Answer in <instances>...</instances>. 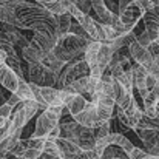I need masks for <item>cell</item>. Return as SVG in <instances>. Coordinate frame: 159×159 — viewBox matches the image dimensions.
I'll list each match as a JSON object with an SVG mask.
<instances>
[{
	"label": "cell",
	"mask_w": 159,
	"mask_h": 159,
	"mask_svg": "<svg viewBox=\"0 0 159 159\" xmlns=\"http://www.w3.org/2000/svg\"><path fill=\"white\" fill-rule=\"evenodd\" d=\"M91 6H93V9H94V12H96L99 22L104 23V25L113 26L114 20L119 17L117 12H113V11L107 6L105 0H91Z\"/></svg>",
	"instance_id": "8fae6325"
},
{
	"label": "cell",
	"mask_w": 159,
	"mask_h": 159,
	"mask_svg": "<svg viewBox=\"0 0 159 159\" xmlns=\"http://www.w3.org/2000/svg\"><path fill=\"white\" fill-rule=\"evenodd\" d=\"M6 59H8V54L5 53L3 50H0V68L6 63Z\"/></svg>",
	"instance_id": "74e56055"
},
{
	"label": "cell",
	"mask_w": 159,
	"mask_h": 159,
	"mask_svg": "<svg viewBox=\"0 0 159 159\" xmlns=\"http://www.w3.org/2000/svg\"><path fill=\"white\" fill-rule=\"evenodd\" d=\"M117 5H119V8H117V14L122 16L130 6H133V2H131V0H119Z\"/></svg>",
	"instance_id": "836d02e7"
},
{
	"label": "cell",
	"mask_w": 159,
	"mask_h": 159,
	"mask_svg": "<svg viewBox=\"0 0 159 159\" xmlns=\"http://www.w3.org/2000/svg\"><path fill=\"white\" fill-rule=\"evenodd\" d=\"M63 108L65 107H53V108L43 110L37 116L36 125H34V131H33V134L30 138H34V139H48L50 133L53 131L56 127L60 125Z\"/></svg>",
	"instance_id": "5b68a950"
},
{
	"label": "cell",
	"mask_w": 159,
	"mask_h": 159,
	"mask_svg": "<svg viewBox=\"0 0 159 159\" xmlns=\"http://www.w3.org/2000/svg\"><path fill=\"white\" fill-rule=\"evenodd\" d=\"M0 2H5V0H0Z\"/></svg>",
	"instance_id": "ab89813d"
},
{
	"label": "cell",
	"mask_w": 159,
	"mask_h": 159,
	"mask_svg": "<svg viewBox=\"0 0 159 159\" xmlns=\"http://www.w3.org/2000/svg\"><path fill=\"white\" fill-rule=\"evenodd\" d=\"M56 144H57V147H59V150H60L62 159H74L84 152L77 144H74V142H71V141H68V139H65V138L56 139Z\"/></svg>",
	"instance_id": "2e32d148"
},
{
	"label": "cell",
	"mask_w": 159,
	"mask_h": 159,
	"mask_svg": "<svg viewBox=\"0 0 159 159\" xmlns=\"http://www.w3.org/2000/svg\"><path fill=\"white\" fill-rule=\"evenodd\" d=\"M134 133L139 136V139L144 142L145 148H150V147H155L159 141V131L158 130H150V128H141L138 127L134 130Z\"/></svg>",
	"instance_id": "ffe728a7"
},
{
	"label": "cell",
	"mask_w": 159,
	"mask_h": 159,
	"mask_svg": "<svg viewBox=\"0 0 159 159\" xmlns=\"http://www.w3.org/2000/svg\"><path fill=\"white\" fill-rule=\"evenodd\" d=\"M152 42H153V37H152L150 33L145 31V30L138 36V43H139L141 47H144V48H148V47L152 45Z\"/></svg>",
	"instance_id": "4dcf8cb0"
},
{
	"label": "cell",
	"mask_w": 159,
	"mask_h": 159,
	"mask_svg": "<svg viewBox=\"0 0 159 159\" xmlns=\"http://www.w3.org/2000/svg\"><path fill=\"white\" fill-rule=\"evenodd\" d=\"M93 131H94L96 141L107 138L108 134H111V133H113V131H111V124H110V120H108V122H98V124H96V127L93 128Z\"/></svg>",
	"instance_id": "4316f807"
},
{
	"label": "cell",
	"mask_w": 159,
	"mask_h": 159,
	"mask_svg": "<svg viewBox=\"0 0 159 159\" xmlns=\"http://www.w3.org/2000/svg\"><path fill=\"white\" fill-rule=\"evenodd\" d=\"M43 153L51 155V156H56V158H62L60 150H59L56 141H48V139H47V142H45V148H43Z\"/></svg>",
	"instance_id": "f546056e"
},
{
	"label": "cell",
	"mask_w": 159,
	"mask_h": 159,
	"mask_svg": "<svg viewBox=\"0 0 159 159\" xmlns=\"http://www.w3.org/2000/svg\"><path fill=\"white\" fill-rule=\"evenodd\" d=\"M59 37L51 33L42 31V33H34L31 37V43L23 50V60L26 63H40L45 60V57L53 51L57 45Z\"/></svg>",
	"instance_id": "7a4b0ae2"
},
{
	"label": "cell",
	"mask_w": 159,
	"mask_h": 159,
	"mask_svg": "<svg viewBox=\"0 0 159 159\" xmlns=\"http://www.w3.org/2000/svg\"><path fill=\"white\" fill-rule=\"evenodd\" d=\"M101 158L102 159H130V156L120 147L110 145V147H107L105 150H104V153L101 155Z\"/></svg>",
	"instance_id": "d4e9b609"
},
{
	"label": "cell",
	"mask_w": 159,
	"mask_h": 159,
	"mask_svg": "<svg viewBox=\"0 0 159 159\" xmlns=\"http://www.w3.org/2000/svg\"><path fill=\"white\" fill-rule=\"evenodd\" d=\"M130 54H131V59H133L138 65H141L142 68H145V70H148V68L155 63V59H153V56L150 54V51H148L147 48L141 47L138 42H134V43L130 45Z\"/></svg>",
	"instance_id": "7c38bea8"
},
{
	"label": "cell",
	"mask_w": 159,
	"mask_h": 159,
	"mask_svg": "<svg viewBox=\"0 0 159 159\" xmlns=\"http://www.w3.org/2000/svg\"><path fill=\"white\" fill-rule=\"evenodd\" d=\"M6 104H8V105H11V107H12V108H16V107L19 105V104H22V101H20V99H19V98H17L16 94H11Z\"/></svg>",
	"instance_id": "d590c367"
},
{
	"label": "cell",
	"mask_w": 159,
	"mask_h": 159,
	"mask_svg": "<svg viewBox=\"0 0 159 159\" xmlns=\"http://www.w3.org/2000/svg\"><path fill=\"white\" fill-rule=\"evenodd\" d=\"M158 82L159 80L156 79V77H153V76L148 74V77H147V88H148V91H152V90L158 85Z\"/></svg>",
	"instance_id": "e575fe53"
},
{
	"label": "cell",
	"mask_w": 159,
	"mask_h": 159,
	"mask_svg": "<svg viewBox=\"0 0 159 159\" xmlns=\"http://www.w3.org/2000/svg\"><path fill=\"white\" fill-rule=\"evenodd\" d=\"M42 63H43V65H47V66H48L51 71H54L57 76H60V73H62V71H63V68L66 66V63H65L63 60H60V59H59L53 51L45 57V60H43Z\"/></svg>",
	"instance_id": "cb8c5ba5"
},
{
	"label": "cell",
	"mask_w": 159,
	"mask_h": 159,
	"mask_svg": "<svg viewBox=\"0 0 159 159\" xmlns=\"http://www.w3.org/2000/svg\"><path fill=\"white\" fill-rule=\"evenodd\" d=\"M152 3H153L155 6H158V8H159V0H152Z\"/></svg>",
	"instance_id": "f35d334b"
},
{
	"label": "cell",
	"mask_w": 159,
	"mask_h": 159,
	"mask_svg": "<svg viewBox=\"0 0 159 159\" xmlns=\"http://www.w3.org/2000/svg\"><path fill=\"white\" fill-rule=\"evenodd\" d=\"M22 102H34L36 101V96H34V91L30 85V82L23 77H20V82H19V88L17 91L14 93ZM37 102V101H36Z\"/></svg>",
	"instance_id": "44dd1931"
},
{
	"label": "cell",
	"mask_w": 159,
	"mask_h": 159,
	"mask_svg": "<svg viewBox=\"0 0 159 159\" xmlns=\"http://www.w3.org/2000/svg\"><path fill=\"white\" fill-rule=\"evenodd\" d=\"M88 76H91V68L88 66V63L85 60V56H82V57L66 63V66L63 68V71L59 76L57 88L59 90H65L68 85L77 82L79 79L88 77Z\"/></svg>",
	"instance_id": "8992f818"
},
{
	"label": "cell",
	"mask_w": 159,
	"mask_h": 159,
	"mask_svg": "<svg viewBox=\"0 0 159 159\" xmlns=\"http://www.w3.org/2000/svg\"><path fill=\"white\" fill-rule=\"evenodd\" d=\"M8 102V98H6V93L2 90V87H0V107L2 105H5Z\"/></svg>",
	"instance_id": "8d00e7d4"
},
{
	"label": "cell",
	"mask_w": 159,
	"mask_h": 159,
	"mask_svg": "<svg viewBox=\"0 0 159 159\" xmlns=\"http://www.w3.org/2000/svg\"><path fill=\"white\" fill-rule=\"evenodd\" d=\"M28 82L37 87H51L57 88L59 76L51 71L47 65L40 63H28Z\"/></svg>",
	"instance_id": "ba28073f"
},
{
	"label": "cell",
	"mask_w": 159,
	"mask_h": 159,
	"mask_svg": "<svg viewBox=\"0 0 159 159\" xmlns=\"http://www.w3.org/2000/svg\"><path fill=\"white\" fill-rule=\"evenodd\" d=\"M87 105H88V101L84 96H80V94H70L66 98V101H65V108L70 111V114L73 117H76L77 114H80L85 110Z\"/></svg>",
	"instance_id": "e0dca14e"
},
{
	"label": "cell",
	"mask_w": 159,
	"mask_h": 159,
	"mask_svg": "<svg viewBox=\"0 0 159 159\" xmlns=\"http://www.w3.org/2000/svg\"><path fill=\"white\" fill-rule=\"evenodd\" d=\"M74 120L77 122V124H80V125H84V127H88V128H94L96 127V124L99 122V117H98V105L94 104V102H88V105L85 107V110L80 113V114H77L76 117H74Z\"/></svg>",
	"instance_id": "5bb4252c"
},
{
	"label": "cell",
	"mask_w": 159,
	"mask_h": 159,
	"mask_svg": "<svg viewBox=\"0 0 159 159\" xmlns=\"http://www.w3.org/2000/svg\"><path fill=\"white\" fill-rule=\"evenodd\" d=\"M128 156H130V159H147L148 158V153L145 152V148L134 147V150H133Z\"/></svg>",
	"instance_id": "d6a6232c"
},
{
	"label": "cell",
	"mask_w": 159,
	"mask_h": 159,
	"mask_svg": "<svg viewBox=\"0 0 159 159\" xmlns=\"http://www.w3.org/2000/svg\"><path fill=\"white\" fill-rule=\"evenodd\" d=\"M138 127H141V128H150V130H158L159 131V119H152L147 114H144Z\"/></svg>",
	"instance_id": "f1b7e54d"
},
{
	"label": "cell",
	"mask_w": 159,
	"mask_h": 159,
	"mask_svg": "<svg viewBox=\"0 0 159 159\" xmlns=\"http://www.w3.org/2000/svg\"><path fill=\"white\" fill-rule=\"evenodd\" d=\"M144 25H145V31L150 33V36L153 37V40H156L159 36V8L155 6L153 9L144 12Z\"/></svg>",
	"instance_id": "9a60e30c"
},
{
	"label": "cell",
	"mask_w": 159,
	"mask_h": 159,
	"mask_svg": "<svg viewBox=\"0 0 159 159\" xmlns=\"http://www.w3.org/2000/svg\"><path fill=\"white\" fill-rule=\"evenodd\" d=\"M33 91H34V96H36V101L40 104V107L43 110L47 108H53V107H65V101L66 98L70 96L68 91L65 90H59V88H51V87H37L34 84H30Z\"/></svg>",
	"instance_id": "52a82bcc"
},
{
	"label": "cell",
	"mask_w": 159,
	"mask_h": 159,
	"mask_svg": "<svg viewBox=\"0 0 159 159\" xmlns=\"http://www.w3.org/2000/svg\"><path fill=\"white\" fill-rule=\"evenodd\" d=\"M0 22L2 23H8V25H12V26H17L19 30H25L23 23L19 20L17 14L8 8H5L3 5H0Z\"/></svg>",
	"instance_id": "7402d4cb"
},
{
	"label": "cell",
	"mask_w": 159,
	"mask_h": 159,
	"mask_svg": "<svg viewBox=\"0 0 159 159\" xmlns=\"http://www.w3.org/2000/svg\"><path fill=\"white\" fill-rule=\"evenodd\" d=\"M19 82H20V77L5 63L0 68V87L14 94L19 88Z\"/></svg>",
	"instance_id": "4fadbf2b"
},
{
	"label": "cell",
	"mask_w": 159,
	"mask_h": 159,
	"mask_svg": "<svg viewBox=\"0 0 159 159\" xmlns=\"http://www.w3.org/2000/svg\"><path fill=\"white\" fill-rule=\"evenodd\" d=\"M102 42H91L85 51V60L88 63V66L93 70L98 65V57H99V50H101Z\"/></svg>",
	"instance_id": "603a6c76"
},
{
	"label": "cell",
	"mask_w": 159,
	"mask_h": 159,
	"mask_svg": "<svg viewBox=\"0 0 159 159\" xmlns=\"http://www.w3.org/2000/svg\"><path fill=\"white\" fill-rule=\"evenodd\" d=\"M43 6H45L50 12H53L54 16H63V14H68L63 0H54V2H50V3H45Z\"/></svg>",
	"instance_id": "83f0119b"
},
{
	"label": "cell",
	"mask_w": 159,
	"mask_h": 159,
	"mask_svg": "<svg viewBox=\"0 0 159 159\" xmlns=\"http://www.w3.org/2000/svg\"><path fill=\"white\" fill-rule=\"evenodd\" d=\"M16 14H17L19 20L23 23L25 30L33 31V34H34V33L47 31V33H51V34L59 37L56 16H54L53 12H50L43 5L34 3V5H31V6L17 9Z\"/></svg>",
	"instance_id": "6da1fadb"
},
{
	"label": "cell",
	"mask_w": 159,
	"mask_h": 159,
	"mask_svg": "<svg viewBox=\"0 0 159 159\" xmlns=\"http://www.w3.org/2000/svg\"><path fill=\"white\" fill-rule=\"evenodd\" d=\"M110 145L120 147L122 150H125V153H127V155H130V153L134 150L133 142H131V141H130L125 134L113 131V133H111V134H108L107 138H104V139H99V141L96 142V152L99 153V156L104 153V150H105L107 147H110Z\"/></svg>",
	"instance_id": "9c48e42d"
},
{
	"label": "cell",
	"mask_w": 159,
	"mask_h": 159,
	"mask_svg": "<svg viewBox=\"0 0 159 159\" xmlns=\"http://www.w3.org/2000/svg\"><path fill=\"white\" fill-rule=\"evenodd\" d=\"M124 113L127 114V117H128V120H130V124H131V128H133V131L136 130V127L139 125V122H141L142 116L145 114V113H144V110L138 105V102H136V98H133V101L130 102V105L124 110Z\"/></svg>",
	"instance_id": "d6986e66"
},
{
	"label": "cell",
	"mask_w": 159,
	"mask_h": 159,
	"mask_svg": "<svg viewBox=\"0 0 159 159\" xmlns=\"http://www.w3.org/2000/svg\"><path fill=\"white\" fill-rule=\"evenodd\" d=\"M56 20H57V33H59V37L70 33V28L73 25V17L71 14H63V16H56Z\"/></svg>",
	"instance_id": "484cf974"
},
{
	"label": "cell",
	"mask_w": 159,
	"mask_h": 159,
	"mask_svg": "<svg viewBox=\"0 0 159 159\" xmlns=\"http://www.w3.org/2000/svg\"><path fill=\"white\" fill-rule=\"evenodd\" d=\"M60 138H65L74 144H77L84 152H91L96 150V136L94 131L88 127H84L80 124H77L76 120L73 122H66V124H60Z\"/></svg>",
	"instance_id": "277c9868"
},
{
	"label": "cell",
	"mask_w": 159,
	"mask_h": 159,
	"mask_svg": "<svg viewBox=\"0 0 159 159\" xmlns=\"http://www.w3.org/2000/svg\"><path fill=\"white\" fill-rule=\"evenodd\" d=\"M120 17V20H122V23L125 25V26H128V28H131V30H134L136 26H138V23H139V20L144 17V12L138 8V6H130L122 16H119Z\"/></svg>",
	"instance_id": "ac0fdd59"
},
{
	"label": "cell",
	"mask_w": 159,
	"mask_h": 159,
	"mask_svg": "<svg viewBox=\"0 0 159 159\" xmlns=\"http://www.w3.org/2000/svg\"><path fill=\"white\" fill-rule=\"evenodd\" d=\"M131 71H133V79H134V90L138 91L139 98L144 101V99L148 96V93H150L148 88H147V77H148V73H147L145 68H142V66L138 65L136 62H134Z\"/></svg>",
	"instance_id": "30bf717a"
},
{
	"label": "cell",
	"mask_w": 159,
	"mask_h": 159,
	"mask_svg": "<svg viewBox=\"0 0 159 159\" xmlns=\"http://www.w3.org/2000/svg\"><path fill=\"white\" fill-rule=\"evenodd\" d=\"M90 43L91 42L87 40V39H82V37L76 36V34L66 33V34L59 37L57 45L53 50V53L60 60H63L65 63H70V62L85 56V51H87Z\"/></svg>",
	"instance_id": "3957f363"
},
{
	"label": "cell",
	"mask_w": 159,
	"mask_h": 159,
	"mask_svg": "<svg viewBox=\"0 0 159 159\" xmlns=\"http://www.w3.org/2000/svg\"><path fill=\"white\" fill-rule=\"evenodd\" d=\"M74 3L84 14H90V8H93L91 6V0H74Z\"/></svg>",
	"instance_id": "1f68e13d"
}]
</instances>
